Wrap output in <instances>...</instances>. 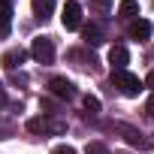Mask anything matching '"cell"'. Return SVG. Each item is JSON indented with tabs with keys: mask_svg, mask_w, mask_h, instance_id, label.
Wrapping results in <instances>:
<instances>
[{
	"mask_svg": "<svg viewBox=\"0 0 154 154\" xmlns=\"http://www.w3.org/2000/svg\"><path fill=\"white\" fill-rule=\"evenodd\" d=\"M112 85H115L124 97H139V91L145 88V85L139 82V75H133V72H127V69H112Z\"/></svg>",
	"mask_w": 154,
	"mask_h": 154,
	"instance_id": "6da1fadb",
	"label": "cell"
},
{
	"mask_svg": "<svg viewBox=\"0 0 154 154\" xmlns=\"http://www.w3.org/2000/svg\"><path fill=\"white\" fill-rule=\"evenodd\" d=\"M27 130L30 133H66V121H60V118H30Z\"/></svg>",
	"mask_w": 154,
	"mask_h": 154,
	"instance_id": "7a4b0ae2",
	"label": "cell"
},
{
	"mask_svg": "<svg viewBox=\"0 0 154 154\" xmlns=\"http://www.w3.org/2000/svg\"><path fill=\"white\" fill-rule=\"evenodd\" d=\"M30 54H33L36 63H51L54 60V42L48 36H36L33 45H30Z\"/></svg>",
	"mask_w": 154,
	"mask_h": 154,
	"instance_id": "3957f363",
	"label": "cell"
},
{
	"mask_svg": "<svg viewBox=\"0 0 154 154\" xmlns=\"http://www.w3.org/2000/svg\"><path fill=\"white\" fill-rule=\"evenodd\" d=\"M60 21H63L66 30H79L82 27V6L75 3V0H69V3L63 6V12H60Z\"/></svg>",
	"mask_w": 154,
	"mask_h": 154,
	"instance_id": "277c9868",
	"label": "cell"
},
{
	"mask_svg": "<svg viewBox=\"0 0 154 154\" xmlns=\"http://www.w3.org/2000/svg\"><path fill=\"white\" fill-rule=\"evenodd\" d=\"M48 91H51L54 97H60V100H72V97H75V85H72L69 79H63V75H54V79L48 82Z\"/></svg>",
	"mask_w": 154,
	"mask_h": 154,
	"instance_id": "5b68a950",
	"label": "cell"
},
{
	"mask_svg": "<svg viewBox=\"0 0 154 154\" xmlns=\"http://www.w3.org/2000/svg\"><path fill=\"white\" fill-rule=\"evenodd\" d=\"M127 33H130V39L145 42V39L151 36V21H145V18H133V21H130V27H127Z\"/></svg>",
	"mask_w": 154,
	"mask_h": 154,
	"instance_id": "8992f818",
	"label": "cell"
},
{
	"mask_svg": "<svg viewBox=\"0 0 154 154\" xmlns=\"http://www.w3.org/2000/svg\"><path fill=\"white\" fill-rule=\"evenodd\" d=\"M109 63H112V69H124L130 63V51L124 45H112L109 48Z\"/></svg>",
	"mask_w": 154,
	"mask_h": 154,
	"instance_id": "52a82bcc",
	"label": "cell"
},
{
	"mask_svg": "<svg viewBox=\"0 0 154 154\" xmlns=\"http://www.w3.org/2000/svg\"><path fill=\"white\" fill-rule=\"evenodd\" d=\"M121 133H124V139H127L133 148H142V151H148V148H151V142H148L139 130H133V127H121Z\"/></svg>",
	"mask_w": 154,
	"mask_h": 154,
	"instance_id": "ba28073f",
	"label": "cell"
},
{
	"mask_svg": "<svg viewBox=\"0 0 154 154\" xmlns=\"http://www.w3.org/2000/svg\"><path fill=\"white\" fill-rule=\"evenodd\" d=\"M24 57H27L24 48H9V51L3 54V66H6V69H18V66L24 63Z\"/></svg>",
	"mask_w": 154,
	"mask_h": 154,
	"instance_id": "9c48e42d",
	"label": "cell"
},
{
	"mask_svg": "<svg viewBox=\"0 0 154 154\" xmlns=\"http://www.w3.org/2000/svg\"><path fill=\"white\" fill-rule=\"evenodd\" d=\"M118 15H121L124 21L139 18V3H136V0H121V3H118Z\"/></svg>",
	"mask_w": 154,
	"mask_h": 154,
	"instance_id": "30bf717a",
	"label": "cell"
},
{
	"mask_svg": "<svg viewBox=\"0 0 154 154\" xmlns=\"http://www.w3.org/2000/svg\"><path fill=\"white\" fill-rule=\"evenodd\" d=\"M51 12H54V0H33V15L39 21L51 18Z\"/></svg>",
	"mask_w": 154,
	"mask_h": 154,
	"instance_id": "8fae6325",
	"label": "cell"
},
{
	"mask_svg": "<svg viewBox=\"0 0 154 154\" xmlns=\"http://www.w3.org/2000/svg\"><path fill=\"white\" fill-rule=\"evenodd\" d=\"M82 36H85V45H100V42H103V30H100L97 24H88V27L82 30Z\"/></svg>",
	"mask_w": 154,
	"mask_h": 154,
	"instance_id": "7c38bea8",
	"label": "cell"
},
{
	"mask_svg": "<svg viewBox=\"0 0 154 154\" xmlns=\"http://www.w3.org/2000/svg\"><path fill=\"white\" fill-rule=\"evenodd\" d=\"M9 21H12V9L0 6V36H6V33H9Z\"/></svg>",
	"mask_w": 154,
	"mask_h": 154,
	"instance_id": "4fadbf2b",
	"label": "cell"
},
{
	"mask_svg": "<svg viewBox=\"0 0 154 154\" xmlns=\"http://www.w3.org/2000/svg\"><path fill=\"white\" fill-rule=\"evenodd\" d=\"M85 109H88V115H97V112H100V100L88 94V97H85Z\"/></svg>",
	"mask_w": 154,
	"mask_h": 154,
	"instance_id": "5bb4252c",
	"label": "cell"
},
{
	"mask_svg": "<svg viewBox=\"0 0 154 154\" xmlns=\"http://www.w3.org/2000/svg\"><path fill=\"white\" fill-rule=\"evenodd\" d=\"M85 154H109V148H106L103 142H88V148H85Z\"/></svg>",
	"mask_w": 154,
	"mask_h": 154,
	"instance_id": "9a60e30c",
	"label": "cell"
},
{
	"mask_svg": "<svg viewBox=\"0 0 154 154\" xmlns=\"http://www.w3.org/2000/svg\"><path fill=\"white\" fill-rule=\"evenodd\" d=\"M91 9L94 12H109L112 9V0H91Z\"/></svg>",
	"mask_w": 154,
	"mask_h": 154,
	"instance_id": "2e32d148",
	"label": "cell"
},
{
	"mask_svg": "<svg viewBox=\"0 0 154 154\" xmlns=\"http://www.w3.org/2000/svg\"><path fill=\"white\" fill-rule=\"evenodd\" d=\"M54 154H75V148H69V145H57Z\"/></svg>",
	"mask_w": 154,
	"mask_h": 154,
	"instance_id": "e0dca14e",
	"label": "cell"
},
{
	"mask_svg": "<svg viewBox=\"0 0 154 154\" xmlns=\"http://www.w3.org/2000/svg\"><path fill=\"white\" fill-rule=\"evenodd\" d=\"M142 85H145V88H151V91H154V69H151V72H148V75H145V82H142Z\"/></svg>",
	"mask_w": 154,
	"mask_h": 154,
	"instance_id": "ac0fdd59",
	"label": "cell"
},
{
	"mask_svg": "<svg viewBox=\"0 0 154 154\" xmlns=\"http://www.w3.org/2000/svg\"><path fill=\"white\" fill-rule=\"evenodd\" d=\"M148 115L154 118V94H151V100H148Z\"/></svg>",
	"mask_w": 154,
	"mask_h": 154,
	"instance_id": "d6986e66",
	"label": "cell"
},
{
	"mask_svg": "<svg viewBox=\"0 0 154 154\" xmlns=\"http://www.w3.org/2000/svg\"><path fill=\"white\" fill-rule=\"evenodd\" d=\"M0 6H6V9H12V0H0Z\"/></svg>",
	"mask_w": 154,
	"mask_h": 154,
	"instance_id": "ffe728a7",
	"label": "cell"
},
{
	"mask_svg": "<svg viewBox=\"0 0 154 154\" xmlns=\"http://www.w3.org/2000/svg\"><path fill=\"white\" fill-rule=\"evenodd\" d=\"M0 106H6V94L3 91H0Z\"/></svg>",
	"mask_w": 154,
	"mask_h": 154,
	"instance_id": "44dd1931",
	"label": "cell"
}]
</instances>
